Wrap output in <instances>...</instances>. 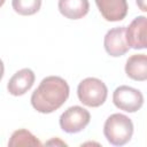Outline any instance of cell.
Listing matches in <instances>:
<instances>
[{"label":"cell","instance_id":"7c38bea8","mask_svg":"<svg viewBox=\"0 0 147 147\" xmlns=\"http://www.w3.org/2000/svg\"><path fill=\"white\" fill-rule=\"evenodd\" d=\"M8 146L17 147V146H41V142L28 130L20 129L13 132L10 139L8 141Z\"/></svg>","mask_w":147,"mask_h":147},{"label":"cell","instance_id":"6da1fadb","mask_svg":"<svg viewBox=\"0 0 147 147\" xmlns=\"http://www.w3.org/2000/svg\"><path fill=\"white\" fill-rule=\"evenodd\" d=\"M68 83L59 76L44 78L31 95L32 107L41 114H51L57 110L69 98Z\"/></svg>","mask_w":147,"mask_h":147},{"label":"cell","instance_id":"e0dca14e","mask_svg":"<svg viewBox=\"0 0 147 147\" xmlns=\"http://www.w3.org/2000/svg\"><path fill=\"white\" fill-rule=\"evenodd\" d=\"M5 1H6V0H0V7H1V6L5 3Z\"/></svg>","mask_w":147,"mask_h":147},{"label":"cell","instance_id":"7a4b0ae2","mask_svg":"<svg viewBox=\"0 0 147 147\" xmlns=\"http://www.w3.org/2000/svg\"><path fill=\"white\" fill-rule=\"evenodd\" d=\"M103 134L109 144L114 146H123L132 138L133 123L126 115L119 113L113 114L105 122Z\"/></svg>","mask_w":147,"mask_h":147},{"label":"cell","instance_id":"277c9868","mask_svg":"<svg viewBox=\"0 0 147 147\" xmlns=\"http://www.w3.org/2000/svg\"><path fill=\"white\" fill-rule=\"evenodd\" d=\"M113 102L121 110L136 113L144 105V95L137 88L127 85H121L115 88L113 93Z\"/></svg>","mask_w":147,"mask_h":147},{"label":"cell","instance_id":"9c48e42d","mask_svg":"<svg viewBox=\"0 0 147 147\" xmlns=\"http://www.w3.org/2000/svg\"><path fill=\"white\" fill-rule=\"evenodd\" d=\"M34 79H36L34 72L31 69L29 68L21 69L11 76V78L7 84V90L14 96L23 95L32 87Z\"/></svg>","mask_w":147,"mask_h":147},{"label":"cell","instance_id":"2e32d148","mask_svg":"<svg viewBox=\"0 0 147 147\" xmlns=\"http://www.w3.org/2000/svg\"><path fill=\"white\" fill-rule=\"evenodd\" d=\"M3 72H5V65H3L2 60L0 59V80H1L2 77H3Z\"/></svg>","mask_w":147,"mask_h":147},{"label":"cell","instance_id":"9a60e30c","mask_svg":"<svg viewBox=\"0 0 147 147\" xmlns=\"http://www.w3.org/2000/svg\"><path fill=\"white\" fill-rule=\"evenodd\" d=\"M53 144H55V145H64V146H67V144L65 142H63V141H60V140H49V141H47L46 142V145H53Z\"/></svg>","mask_w":147,"mask_h":147},{"label":"cell","instance_id":"5b68a950","mask_svg":"<svg viewBox=\"0 0 147 147\" xmlns=\"http://www.w3.org/2000/svg\"><path fill=\"white\" fill-rule=\"evenodd\" d=\"M91 115L88 110L80 106H72L64 110L60 116V126L67 133H78L90 123Z\"/></svg>","mask_w":147,"mask_h":147},{"label":"cell","instance_id":"4fadbf2b","mask_svg":"<svg viewBox=\"0 0 147 147\" xmlns=\"http://www.w3.org/2000/svg\"><path fill=\"white\" fill-rule=\"evenodd\" d=\"M13 9L18 15L30 16L39 11L41 7V0H13Z\"/></svg>","mask_w":147,"mask_h":147},{"label":"cell","instance_id":"5bb4252c","mask_svg":"<svg viewBox=\"0 0 147 147\" xmlns=\"http://www.w3.org/2000/svg\"><path fill=\"white\" fill-rule=\"evenodd\" d=\"M137 5L138 7L142 10V11H147V6H146V0H137Z\"/></svg>","mask_w":147,"mask_h":147},{"label":"cell","instance_id":"ba28073f","mask_svg":"<svg viewBox=\"0 0 147 147\" xmlns=\"http://www.w3.org/2000/svg\"><path fill=\"white\" fill-rule=\"evenodd\" d=\"M99 11L108 22H118L125 18L127 14L126 0H95Z\"/></svg>","mask_w":147,"mask_h":147},{"label":"cell","instance_id":"8fae6325","mask_svg":"<svg viewBox=\"0 0 147 147\" xmlns=\"http://www.w3.org/2000/svg\"><path fill=\"white\" fill-rule=\"evenodd\" d=\"M125 74L129 78L137 82L147 79V56L146 54H134L126 60Z\"/></svg>","mask_w":147,"mask_h":147},{"label":"cell","instance_id":"30bf717a","mask_svg":"<svg viewBox=\"0 0 147 147\" xmlns=\"http://www.w3.org/2000/svg\"><path fill=\"white\" fill-rule=\"evenodd\" d=\"M60 13L69 20L83 18L90 10L88 0H59Z\"/></svg>","mask_w":147,"mask_h":147},{"label":"cell","instance_id":"3957f363","mask_svg":"<svg viewBox=\"0 0 147 147\" xmlns=\"http://www.w3.org/2000/svg\"><path fill=\"white\" fill-rule=\"evenodd\" d=\"M108 95L106 84L95 77H87L83 79L77 87V96L79 101L92 108L100 107L105 103Z\"/></svg>","mask_w":147,"mask_h":147},{"label":"cell","instance_id":"8992f818","mask_svg":"<svg viewBox=\"0 0 147 147\" xmlns=\"http://www.w3.org/2000/svg\"><path fill=\"white\" fill-rule=\"evenodd\" d=\"M147 20L145 16L136 17L127 28H125V39L130 48L145 49L147 46L146 40Z\"/></svg>","mask_w":147,"mask_h":147},{"label":"cell","instance_id":"52a82bcc","mask_svg":"<svg viewBox=\"0 0 147 147\" xmlns=\"http://www.w3.org/2000/svg\"><path fill=\"white\" fill-rule=\"evenodd\" d=\"M103 46L106 52L113 57H118L127 53L130 47L125 39V26L110 29L105 36Z\"/></svg>","mask_w":147,"mask_h":147}]
</instances>
